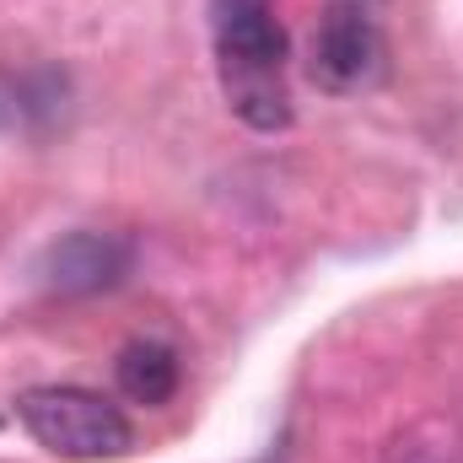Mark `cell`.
<instances>
[{
  "mask_svg": "<svg viewBox=\"0 0 463 463\" xmlns=\"http://www.w3.org/2000/svg\"><path fill=\"white\" fill-rule=\"evenodd\" d=\"M211 33H216V76L222 98L248 129L275 135L291 124V87H286V27L275 16V0H211Z\"/></svg>",
  "mask_w": 463,
  "mask_h": 463,
  "instance_id": "obj_1",
  "label": "cell"
},
{
  "mask_svg": "<svg viewBox=\"0 0 463 463\" xmlns=\"http://www.w3.org/2000/svg\"><path fill=\"white\" fill-rule=\"evenodd\" d=\"M16 420L27 426V437L43 453L65 463H109L135 448V426L124 420L114 399H103L92 388H71V383L27 388L16 399Z\"/></svg>",
  "mask_w": 463,
  "mask_h": 463,
  "instance_id": "obj_2",
  "label": "cell"
},
{
  "mask_svg": "<svg viewBox=\"0 0 463 463\" xmlns=\"http://www.w3.org/2000/svg\"><path fill=\"white\" fill-rule=\"evenodd\" d=\"M114 383L129 404L156 410V404H167L178 393V355L162 340H129L114 361Z\"/></svg>",
  "mask_w": 463,
  "mask_h": 463,
  "instance_id": "obj_5",
  "label": "cell"
},
{
  "mask_svg": "<svg viewBox=\"0 0 463 463\" xmlns=\"http://www.w3.org/2000/svg\"><path fill=\"white\" fill-rule=\"evenodd\" d=\"M135 264V242L118 232H71L60 242H49L38 275L54 297H98L114 291Z\"/></svg>",
  "mask_w": 463,
  "mask_h": 463,
  "instance_id": "obj_4",
  "label": "cell"
},
{
  "mask_svg": "<svg viewBox=\"0 0 463 463\" xmlns=\"http://www.w3.org/2000/svg\"><path fill=\"white\" fill-rule=\"evenodd\" d=\"M388 71V0H324L313 43H307V76L335 92H366Z\"/></svg>",
  "mask_w": 463,
  "mask_h": 463,
  "instance_id": "obj_3",
  "label": "cell"
}]
</instances>
